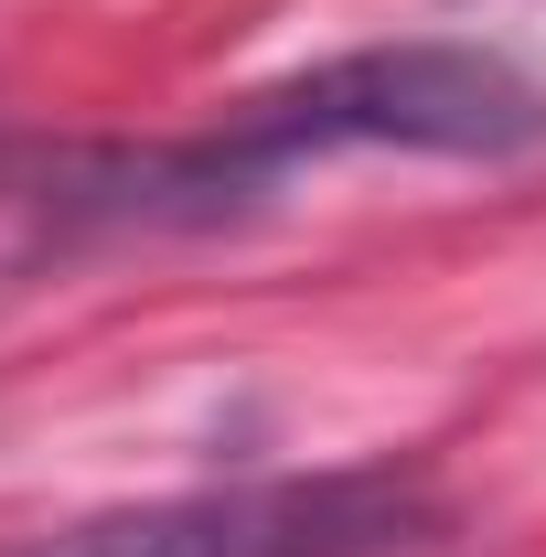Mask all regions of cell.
Listing matches in <instances>:
<instances>
[{
	"mask_svg": "<svg viewBox=\"0 0 546 557\" xmlns=\"http://www.w3.org/2000/svg\"><path fill=\"white\" fill-rule=\"evenodd\" d=\"M214 139L269 205L289 172L343 161V150L514 161V150L546 139V86L493 44H353V54H322V65L236 97L214 119Z\"/></svg>",
	"mask_w": 546,
	"mask_h": 557,
	"instance_id": "1",
	"label": "cell"
},
{
	"mask_svg": "<svg viewBox=\"0 0 546 557\" xmlns=\"http://www.w3.org/2000/svg\"><path fill=\"white\" fill-rule=\"evenodd\" d=\"M450 536V504L418 461H333L258 483L150 493L75 525H33L0 557H418Z\"/></svg>",
	"mask_w": 546,
	"mask_h": 557,
	"instance_id": "2",
	"label": "cell"
}]
</instances>
